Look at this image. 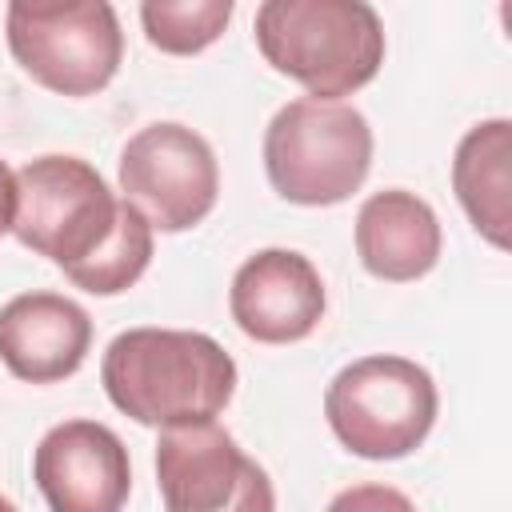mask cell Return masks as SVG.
Listing matches in <instances>:
<instances>
[{
  "instance_id": "9c48e42d",
  "label": "cell",
  "mask_w": 512,
  "mask_h": 512,
  "mask_svg": "<svg viewBox=\"0 0 512 512\" xmlns=\"http://www.w3.org/2000/svg\"><path fill=\"white\" fill-rule=\"evenodd\" d=\"M32 480L52 512H124L132 460L124 440L100 420H64L32 452Z\"/></svg>"
},
{
  "instance_id": "277c9868",
  "label": "cell",
  "mask_w": 512,
  "mask_h": 512,
  "mask_svg": "<svg viewBox=\"0 0 512 512\" xmlns=\"http://www.w3.org/2000/svg\"><path fill=\"white\" fill-rule=\"evenodd\" d=\"M372 168V128L356 104L300 96L264 128V172L276 196L304 208L344 204Z\"/></svg>"
},
{
  "instance_id": "8992f818",
  "label": "cell",
  "mask_w": 512,
  "mask_h": 512,
  "mask_svg": "<svg viewBox=\"0 0 512 512\" xmlns=\"http://www.w3.org/2000/svg\"><path fill=\"white\" fill-rule=\"evenodd\" d=\"M12 60L48 92L96 96L124 60V32L108 0H16L4 12Z\"/></svg>"
},
{
  "instance_id": "4fadbf2b",
  "label": "cell",
  "mask_w": 512,
  "mask_h": 512,
  "mask_svg": "<svg viewBox=\"0 0 512 512\" xmlns=\"http://www.w3.org/2000/svg\"><path fill=\"white\" fill-rule=\"evenodd\" d=\"M452 188L472 228L492 244H512V124L504 116L472 124L452 156Z\"/></svg>"
},
{
  "instance_id": "5b68a950",
  "label": "cell",
  "mask_w": 512,
  "mask_h": 512,
  "mask_svg": "<svg viewBox=\"0 0 512 512\" xmlns=\"http://www.w3.org/2000/svg\"><path fill=\"white\" fill-rule=\"evenodd\" d=\"M440 412L436 380L408 356H360L344 364L328 392L324 416L332 436L360 460H400L416 452Z\"/></svg>"
},
{
  "instance_id": "ba28073f",
  "label": "cell",
  "mask_w": 512,
  "mask_h": 512,
  "mask_svg": "<svg viewBox=\"0 0 512 512\" xmlns=\"http://www.w3.org/2000/svg\"><path fill=\"white\" fill-rule=\"evenodd\" d=\"M164 512H276V488L216 420L164 428L156 440Z\"/></svg>"
},
{
  "instance_id": "52a82bcc",
  "label": "cell",
  "mask_w": 512,
  "mask_h": 512,
  "mask_svg": "<svg viewBox=\"0 0 512 512\" xmlns=\"http://www.w3.org/2000/svg\"><path fill=\"white\" fill-rule=\"evenodd\" d=\"M120 196L152 224V232L196 228L220 196L212 144L176 120H156L120 148Z\"/></svg>"
},
{
  "instance_id": "6da1fadb",
  "label": "cell",
  "mask_w": 512,
  "mask_h": 512,
  "mask_svg": "<svg viewBox=\"0 0 512 512\" xmlns=\"http://www.w3.org/2000/svg\"><path fill=\"white\" fill-rule=\"evenodd\" d=\"M12 236L92 292H128L152 260V224L80 156H36L16 172Z\"/></svg>"
},
{
  "instance_id": "3957f363",
  "label": "cell",
  "mask_w": 512,
  "mask_h": 512,
  "mask_svg": "<svg viewBox=\"0 0 512 512\" xmlns=\"http://www.w3.org/2000/svg\"><path fill=\"white\" fill-rule=\"evenodd\" d=\"M252 32L260 56L316 100L360 92L384 64V24L364 0H264Z\"/></svg>"
},
{
  "instance_id": "2e32d148",
  "label": "cell",
  "mask_w": 512,
  "mask_h": 512,
  "mask_svg": "<svg viewBox=\"0 0 512 512\" xmlns=\"http://www.w3.org/2000/svg\"><path fill=\"white\" fill-rule=\"evenodd\" d=\"M12 216H16V172L0 160V236L12 232Z\"/></svg>"
},
{
  "instance_id": "9a60e30c",
  "label": "cell",
  "mask_w": 512,
  "mask_h": 512,
  "mask_svg": "<svg viewBox=\"0 0 512 512\" xmlns=\"http://www.w3.org/2000/svg\"><path fill=\"white\" fill-rule=\"evenodd\" d=\"M324 512H416V504L392 484H352L336 492Z\"/></svg>"
},
{
  "instance_id": "5bb4252c",
  "label": "cell",
  "mask_w": 512,
  "mask_h": 512,
  "mask_svg": "<svg viewBox=\"0 0 512 512\" xmlns=\"http://www.w3.org/2000/svg\"><path fill=\"white\" fill-rule=\"evenodd\" d=\"M232 12V0H144L140 24L152 48L168 56H196L224 36Z\"/></svg>"
},
{
  "instance_id": "7c38bea8",
  "label": "cell",
  "mask_w": 512,
  "mask_h": 512,
  "mask_svg": "<svg viewBox=\"0 0 512 512\" xmlns=\"http://www.w3.org/2000/svg\"><path fill=\"white\" fill-rule=\"evenodd\" d=\"M440 248L444 232L432 204L408 188L372 192L356 212V256L376 280H420L436 268Z\"/></svg>"
},
{
  "instance_id": "e0dca14e",
  "label": "cell",
  "mask_w": 512,
  "mask_h": 512,
  "mask_svg": "<svg viewBox=\"0 0 512 512\" xmlns=\"http://www.w3.org/2000/svg\"><path fill=\"white\" fill-rule=\"evenodd\" d=\"M0 512H20V508H16V504H12V500L0 492Z\"/></svg>"
},
{
  "instance_id": "8fae6325",
  "label": "cell",
  "mask_w": 512,
  "mask_h": 512,
  "mask_svg": "<svg viewBox=\"0 0 512 512\" xmlns=\"http://www.w3.org/2000/svg\"><path fill=\"white\" fill-rule=\"evenodd\" d=\"M92 316L60 292H20L0 304V360L16 380L56 384L80 372Z\"/></svg>"
},
{
  "instance_id": "30bf717a",
  "label": "cell",
  "mask_w": 512,
  "mask_h": 512,
  "mask_svg": "<svg viewBox=\"0 0 512 512\" xmlns=\"http://www.w3.org/2000/svg\"><path fill=\"white\" fill-rule=\"evenodd\" d=\"M328 296L316 264L296 248L252 252L228 288L236 328L256 344H296L324 320Z\"/></svg>"
},
{
  "instance_id": "7a4b0ae2",
  "label": "cell",
  "mask_w": 512,
  "mask_h": 512,
  "mask_svg": "<svg viewBox=\"0 0 512 512\" xmlns=\"http://www.w3.org/2000/svg\"><path fill=\"white\" fill-rule=\"evenodd\" d=\"M108 400L144 428H184L216 420L236 392V360L188 328H128L100 360Z\"/></svg>"
}]
</instances>
